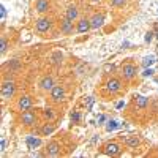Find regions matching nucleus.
I'll return each instance as SVG.
<instances>
[{
  "instance_id": "f257e3e1",
  "label": "nucleus",
  "mask_w": 158,
  "mask_h": 158,
  "mask_svg": "<svg viewBox=\"0 0 158 158\" xmlns=\"http://www.w3.org/2000/svg\"><path fill=\"white\" fill-rule=\"evenodd\" d=\"M15 90H16L15 82H13V81H5V82L2 84V97H3V98H10V97H13Z\"/></svg>"
},
{
  "instance_id": "f03ea898",
  "label": "nucleus",
  "mask_w": 158,
  "mask_h": 158,
  "mask_svg": "<svg viewBox=\"0 0 158 158\" xmlns=\"http://www.w3.org/2000/svg\"><path fill=\"white\" fill-rule=\"evenodd\" d=\"M21 120H22V123L25 125V127H30V125H33L35 123V120H36V115L32 112V111H24L22 112V117H21Z\"/></svg>"
},
{
  "instance_id": "7ed1b4c3",
  "label": "nucleus",
  "mask_w": 158,
  "mask_h": 158,
  "mask_svg": "<svg viewBox=\"0 0 158 158\" xmlns=\"http://www.w3.org/2000/svg\"><path fill=\"white\" fill-rule=\"evenodd\" d=\"M122 76L127 79V81L133 79V77L136 76V67H135V65H131V63L125 65V67L122 68Z\"/></svg>"
},
{
  "instance_id": "20e7f679",
  "label": "nucleus",
  "mask_w": 158,
  "mask_h": 158,
  "mask_svg": "<svg viewBox=\"0 0 158 158\" xmlns=\"http://www.w3.org/2000/svg\"><path fill=\"white\" fill-rule=\"evenodd\" d=\"M65 97V89L63 85H54V89L51 90V98L54 101H60Z\"/></svg>"
},
{
  "instance_id": "39448f33",
  "label": "nucleus",
  "mask_w": 158,
  "mask_h": 158,
  "mask_svg": "<svg viewBox=\"0 0 158 158\" xmlns=\"http://www.w3.org/2000/svg\"><path fill=\"white\" fill-rule=\"evenodd\" d=\"M104 153L106 155H118L120 153V146L118 144H115V142H109V144H106L104 146Z\"/></svg>"
},
{
  "instance_id": "423d86ee",
  "label": "nucleus",
  "mask_w": 158,
  "mask_h": 158,
  "mask_svg": "<svg viewBox=\"0 0 158 158\" xmlns=\"http://www.w3.org/2000/svg\"><path fill=\"white\" fill-rule=\"evenodd\" d=\"M106 87H108V90L111 92V94H115V92H118L120 90V81H118L117 77H112V79H109V81L106 82Z\"/></svg>"
},
{
  "instance_id": "0eeeda50",
  "label": "nucleus",
  "mask_w": 158,
  "mask_h": 158,
  "mask_svg": "<svg viewBox=\"0 0 158 158\" xmlns=\"http://www.w3.org/2000/svg\"><path fill=\"white\" fill-rule=\"evenodd\" d=\"M60 27H62V32H63L65 35L73 33V21H70L68 18H65V19L60 22Z\"/></svg>"
},
{
  "instance_id": "6e6552de",
  "label": "nucleus",
  "mask_w": 158,
  "mask_h": 158,
  "mask_svg": "<svg viewBox=\"0 0 158 158\" xmlns=\"http://www.w3.org/2000/svg\"><path fill=\"white\" fill-rule=\"evenodd\" d=\"M49 29H51V21H49V19L43 18V19H40V21L36 22V30H38V32H48Z\"/></svg>"
},
{
  "instance_id": "1a4fd4ad",
  "label": "nucleus",
  "mask_w": 158,
  "mask_h": 158,
  "mask_svg": "<svg viewBox=\"0 0 158 158\" xmlns=\"http://www.w3.org/2000/svg\"><path fill=\"white\" fill-rule=\"evenodd\" d=\"M40 85H41V89H43V90H46V92L49 90V92H51L52 89H54V81H52V77H51V76H46V77H43V79H41Z\"/></svg>"
},
{
  "instance_id": "9d476101",
  "label": "nucleus",
  "mask_w": 158,
  "mask_h": 158,
  "mask_svg": "<svg viewBox=\"0 0 158 158\" xmlns=\"http://www.w3.org/2000/svg\"><path fill=\"white\" fill-rule=\"evenodd\" d=\"M18 106H19V109H22V111L30 109V108H32V98H30V97H22V98L19 100V103H18Z\"/></svg>"
},
{
  "instance_id": "9b49d317",
  "label": "nucleus",
  "mask_w": 158,
  "mask_h": 158,
  "mask_svg": "<svg viewBox=\"0 0 158 158\" xmlns=\"http://www.w3.org/2000/svg\"><path fill=\"white\" fill-rule=\"evenodd\" d=\"M59 152H60V146H59L57 142H51V144H48V149H46V153H48V155L56 156V155H59Z\"/></svg>"
},
{
  "instance_id": "f8f14e48",
  "label": "nucleus",
  "mask_w": 158,
  "mask_h": 158,
  "mask_svg": "<svg viewBox=\"0 0 158 158\" xmlns=\"http://www.w3.org/2000/svg\"><path fill=\"white\" fill-rule=\"evenodd\" d=\"M89 29H92V24H90L89 19H81V21L77 22V32L84 33V32H87Z\"/></svg>"
},
{
  "instance_id": "ddd939ff",
  "label": "nucleus",
  "mask_w": 158,
  "mask_h": 158,
  "mask_svg": "<svg viewBox=\"0 0 158 158\" xmlns=\"http://www.w3.org/2000/svg\"><path fill=\"white\" fill-rule=\"evenodd\" d=\"M49 0H36V11L38 13H46L49 10Z\"/></svg>"
},
{
  "instance_id": "4468645a",
  "label": "nucleus",
  "mask_w": 158,
  "mask_h": 158,
  "mask_svg": "<svg viewBox=\"0 0 158 158\" xmlns=\"http://www.w3.org/2000/svg\"><path fill=\"white\" fill-rule=\"evenodd\" d=\"M103 21H104L103 15H95L94 18L90 19V24H92V29H98V27H101V25H103Z\"/></svg>"
},
{
  "instance_id": "2eb2a0df",
  "label": "nucleus",
  "mask_w": 158,
  "mask_h": 158,
  "mask_svg": "<svg viewBox=\"0 0 158 158\" xmlns=\"http://www.w3.org/2000/svg\"><path fill=\"white\" fill-rule=\"evenodd\" d=\"M125 142H127L128 147H136V146H139V138H136V136H127Z\"/></svg>"
},
{
  "instance_id": "dca6fc26",
  "label": "nucleus",
  "mask_w": 158,
  "mask_h": 158,
  "mask_svg": "<svg viewBox=\"0 0 158 158\" xmlns=\"http://www.w3.org/2000/svg\"><path fill=\"white\" fill-rule=\"evenodd\" d=\"M149 104V98H146V97H142V95H139V97H136V106L138 108H141V109H144Z\"/></svg>"
},
{
  "instance_id": "f3484780",
  "label": "nucleus",
  "mask_w": 158,
  "mask_h": 158,
  "mask_svg": "<svg viewBox=\"0 0 158 158\" xmlns=\"http://www.w3.org/2000/svg\"><path fill=\"white\" fill-rule=\"evenodd\" d=\"M77 10H76V6H70L68 10H67V18L70 19V21H74L76 18H77Z\"/></svg>"
},
{
  "instance_id": "a211bd4d",
  "label": "nucleus",
  "mask_w": 158,
  "mask_h": 158,
  "mask_svg": "<svg viewBox=\"0 0 158 158\" xmlns=\"http://www.w3.org/2000/svg\"><path fill=\"white\" fill-rule=\"evenodd\" d=\"M27 142H29V147L30 149H35V147H38L40 146V144H41V141H40L38 138H27Z\"/></svg>"
},
{
  "instance_id": "6ab92c4d",
  "label": "nucleus",
  "mask_w": 158,
  "mask_h": 158,
  "mask_svg": "<svg viewBox=\"0 0 158 158\" xmlns=\"http://www.w3.org/2000/svg\"><path fill=\"white\" fill-rule=\"evenodd\" d=\"M52 131H54V125H51V123H46L43 128H41V133L44 135V136H48V135H51Z\"/></svg>"
},
{
  "instance_id": "aec40b11",
  "label": "nucleus",
  "mask_w": 158,
  "mask_h": 158,
  "mask_svg": "<svg viewBox=\"0 0 158 158\" xmlns=\"http://www.w3.org/2000/svg\"><path fill=\"white\" fill-rule=\"evenodd\" d=\"M62 59H63V56H62V52H56V54L52 56V62H54L56 65L62 63Z\"/></svg>"
},
{
  "instance_id": "412c9836",
  "label": "nucleus",
  "mask_w": 158,
  "mask_h": 158,
  "mask_svg": "<svg viewBox=\"0 0 158 158\" xmlns=\"http://www.w3.org/2000/svg\"><path fill=\"white\" fill-rule=\"evenodd\" d=\"M8 67H10L11 70H16V68H19V67H21V63H19V60H16V59H15V60H11V62L8 63Z\"/></svg>"
},
{
  "instance_id": "4be33fe9",
  "label": "nucleus",
  "mask_w": 158,
  "mask_h": 158,
  "mask_svg": "<svg viewBox=\"0 0 158 158\" xmlns=\"http://www.w3.org/2000/svg\"><path fill=\"white\" fill-rule=\"evenodd\" d=\"M6 40L5 38H2V40H0V52H2V54H3V52L6 51Z\"/></svg>"
},
{
  "instance_id": "5701e85b",
  "label": "nucleus",
  "mask_w": 158,
  "mask_h": 158,
  "mask_svg": "<svg viewBox=\"0 0 158 158\" xmlns=\"http://www.w3.org/2000/svg\"><path fill=\"white\" fill-rule=\"evenodd\" d=\"M114 6H123L127 3V0H111Z\"/></svg>"
},
{
  "instance_id": "b1692460",
  "label": "nucleus",
  "mask_w": 158,
  "mask_h": 158,
  "mask_svg": "<svg viewBox=\"0 0 158 158\" xmlns=\"http://www.w3.org/2000/svg\"><path fill=\"white\" fill-rule=\"evenodd\" d=\"M71 120H73V122H77V120H79V112H73V114H71Z\"/></svg>"
},
{
  "instance_id": "393cba45",
  "label": "nucleus",
  "mask_w": 158,
  "mask_h": 158,
  "mask_svg": "<svg viewBox=\"0 0 158 158\" xmlns=\"http://www.w3.org/2000/svg\"><path fill=\"white\" fill-rule=\"evenodd\" d=\"M44 115L49 117V118H52V117H54V114H52V109H46V111H44Z\"/></svg>"
},
{
  "instance_id": "a878e982",
  "label": "nucleus",
  "mask_w": 158,
  "mask_h": 158,
  "mask_svg": "<svg viewBox=\"0 0 158 158\" xmlns=\"http://www.w3.org/2000/svg\"><path fill=\"white\" fill-rule=\"evenodd\" d=\"M152 35H153V33H152V32H150V33H147V35H146V41H150V40H152Z\"/></svg>"
},
{
  "instance_id": "bb28decb",
  "label": "nucleus",
  "mask_w": 158,
  "mask_h": 158,
  "mask_svg": "<svg viewBox=\"0 0 158 158\" xmlns=\"http://www.w3.org/2000/svg\"><path fill=\"white\" fill-rule=\"evenodd\" d=\"M153 111L158 112V101H153Z\"/></svg>"
},
{
  "instance_id": "cd10ccee",
  "label": "nucleus",
  "mask_w": 158,
  "mask_h": 158,
  "mask_svg": "<svg viewBox=\"0 0 158 158\" xmlns=\"http://www.w3.org/2000/svg\"><path fill=\"white\" fill-rule=\"evenodd\" d=\"M104 70H106V71H109V70H111V71H112V70H114V67H112V65H111V67H109V65H106V67H104Z\"/></svg>"
},
{
  "instance_id": "c85d7f7f",
  "label": "nucleus",
  "mask_w": 158,
  "mask_h": 158,
  "mask_svg": "<svg viewBox=\"0 0 158 158\" xmlns=\"http://www.w3.org/2000/svg\"><path fill=\"white\" fill-rule=\"evenodd\" d=\"M5 147H6V141L2 139V150H5Z\"/></svg>"
},
{
  "instance_id": "c756f323",
  "label": "nucleus",
  "mask_w": 158,
  "mask_h": 158,
  "mask_svg": "<svg viewBox=\"0 0 158 158\" xmlns=\"http://www.w3.org/2000/svg\"><path fill=\"white\" fill-rule=\"evenodd\" d=\"M153 29H155V32H156V35H158V22H155V25H153Z\"/></svg>"
}]
</instances>
